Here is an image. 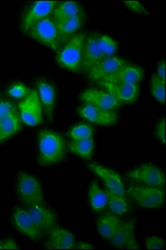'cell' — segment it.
Wrapping results in <instances>:
<instances>
[{"mask_svg": "<svg viewBox=\"0 0 166 250\" xmlns=\"http://www.w3.org/2000/svg\"><path fill=\"white\" fill-rule=\"evenodd\" d=\"M95 148V141L93 138L86 140H75L69 144V149L71 153L86 160L91 158L94 154Z\"/></svg>", "mask_w": 166, "mask_h": 250, "instance_id": "cell-27", "label": "cell"}, {"mask_svg": "<svg viewBox=\"0 0 166 250\" xmlns=\"http://www.w3.org/2000/svg\"><path fill=\"white\" fill-rule=\"evenodd\" d=\"M19 108L20 117L24 125L35 127L43 122V106L36 89L29 91L19 104Z\"/></svg>", "mask_w": 166, "mask_h": 250, "instance_id": "cell-6", "label": "cell"}, {"mask_svg": "<svg viewBox=\"0 0 166 250\" xmlns=\"http://www.w3.org/2000/svg\"><path fill=\"white\" fill-rule=\"evenodd\" d=\"M155 74L163 81H166V60L165 59L158 63Z\"/></svg>", "mask_w": 166, "mask_h": 250, "instance_id": "cell-37", "label": "cell"}, {"mask_svg": "<svg viewBox=\"0 0 166 250\" xmlns=\"http://www.w3.org/2000/svg\"><path fill=\"white\" fill-rule=\"evenodd\" d=\"M150 93L152 96L162 104H166V81L153 74L150 80Z\"/></svg>", "mask_w": 166, "mask_h": 250, "instance_id": "cell-28", "label": "cell"}, {"mask_svg": "<svg viewBox=\"0 0 166 250\" xmlns=\"http://www.w3.org/2000/svg\"><path fill=\"white\" fill-rule=\"evenodd\" d=\"M79 114L83 120L101 126H114L119 120V115L114 110H106L89 104L81 107Z\"/></svg>", "mask_w": 166, "mask_h": 250, "instance_id": "cell-12", "label": "cell"}, {"mask_svg": "<svg viewBox=\"0 0 166 250\" xmlns=\"http://www.w3.org/2000/svg\"><path fill=\"white\" fill-rule=\"evenodd\" d=\"M37 93L41 100L46 116L49 121L53 120L55 103H56V92L54 86L44 80H40L36 83Z\"/></svg>", "mask_w": 166, "mask_h": 250, "instance_id": "cell-19", "label": "cell"}, {"mask_svg": "<svg viewBox=\"0 0 166 250\" xmlns=\"http://www.w3.org/2000/svg\"><path fill=\"white\" fill-rule=\"evenodd\" d=\"M17 192L23 204L29 207L44 205L45 204L41 181L29 173L25 172L20 173Z\"/></svg>", "mask_w": 166, "mask_h": 250, "instance_id": "cell-4", "label": "cell"}, {"mask_svg": "<svg viewBox=\"0 0 166 250\" xmlns=\"http://www.w3.org/2000/svg\"><path fill=\"white\" fill-rule=\"evenodd\" d=\"M99 36L100 34L97 33H91L86 35L81 71L83 74H88V72L104 58L98 43Z\"/></svg>", "mask_w": 166, "mask_h": 250, "instance_id": "cell-13", "label": "cell"}, {"mask_svg": "<svg viewBox=\"0 0 166 250\" xmlns=\"http://www.w3.org/2000/svg\"><path fill=\"white\" fill-rule=\"evenodd\" d=\"M15 111H16L15 106L13 103L7 101V100L0 101V120Z\"/></svg>", "mask_w": 166, "mask_h": 250, "instance_id": "cell-35", "label": "cell"}, {"mask_svg": "<svg viewBox=\"0 0 166 250\" xmlns=\"http://www.w3.org/2000/svg\"><path fill=\"white\" fill-rule=\"evenodd\" d=\"M89 201L92 209L101 213L108 206V197L105 190H103L96 180L92 181L89 186Z\"/></svg>", "mask_w": 166, "mask_h": 250, "instance_id": "cell-24", "label": "cell"}, {"mask_svg": "<svg viewBox=\"0 0 166 250\" xmlns=\"http://www.w3.org/2000/svg\"><path fill=\"white\" fill-rule=\"evenodd\" d=\"M127 63L126 60L116 55L104 57L86 75L92 82H101L104 78L114 74Z\"/></svg>", "mask_w": 166, "mask_h": 250, "instance_id": "cell-11", "label": "cell"}, {"mask_svg": "<svg viewBox=\"0 0 166 250\" xmlns=\"http://www.w3.org/2000/svg\"><path fill=\"white\" fill-rule=\"evenodd\" d=\"M86 35L83 32H79L61 47L56 55L59 65L72 73L81 71Z\"/></svg>", "mask_w": 166, "mask_h": 250, "instance_id": "cell-2", "label": "cell"}, {"mask_svg": "<svg viewBox=\"0 0 166 250\" xmlns=\"http://www.w3.org/2000/svg\"><path fill=\"white\" fill-rule=\"evenodd\" d=\"M81 100L86 104L95 106L106 110H114L120 108L122 103L106 90L97 88H88L81 94Z\"/></svg>", "mask_w": 166, "mask_h": 250, "instance_id": "cell-10", "label": "cell"}, {"mask_svg": "<svg viewBox=\"0 0 166 250\" xmlns=\"http://www.w3.org/2000/svg\"><path fill=\"white\" fill-rule=\"evenodd\" d=\"M124 249H126V250H140L141 249L140 245L138 244L137 240H136L135 234H133L129 238V240L127 241V244H126Z\"/></svg>", "mask_w": 166, "mask_h": 250, "instance_id": "cell-38", "label": "cell"}, {"mask_svg": "<svg viewBox=\"0 0 166 250\" xmlns=\"http://www.w3.org/2000/svg\"><path fill=\"white\" fill-rule=\"evenodd\" d=\"M145 246L148 250H164L166 248V243L161 237L149 236L145 239Z\"/></svg>", "mask_w": 166, "mask_h": 250, "instance_id": "cell-32", "label": "cell"}, {"mask_svg": "<svg viewBox=\"0 0 166 250\" xmlns=\"http://www.w3.org/2000/svg\"><path fill=\"white\" fill-rule=\"evenodd\" d=\"M94 129L87 124H79L74 126L69 130V137L73 141L75 140H86L93 138Z\"/></svg>", "mask_w": 166, "mask_h": 250, "instance_id": "cell-29", "label": "cell"}, {"mask_svg": "<svg viewBox=\"0 0 166 250\" xmlns=\"http://www.w3.org/2000/svg\"><path fill=\"white\" fill-rule=\"evenodd\" d=\"M98 83L121 103L133 104L137 100L140 94V87L138 84H115L106 82Z\"/></svg>", "mask_w": 166, "mask_h": 250, "instance_id": "cell-18", "label": "cell"}, {"mask_svg": "<svg viewBox=\"0 0 166 250\" xmlns=\"http://www.w3.org/2000/svg\"><path fill=\"white\" fill-rule=\"evenodd\" d=\"M135 220L122 221L115 236L112 238L111 245L115 249H124L127 241L133 234H135Z\"/></svg>", "mask_w": 166, "mask_h": 250, "instance_id": "cell-25", "label": "cell"}, {"mask_svg": "<svg viewBox=\"0 0 166 250\" xmlns=\"http://www.w3.org/2000/svg\"><path fill=\"white\" fill-rule=\"evenodd\" d=\"M29 88L23 84L22 83H17L13 85L10 86L8 90V94L15 99H23L24 97L27 96V94H29Z\"/></svg>", "mask_w": 166, "mask_h": 250, "instance_id": "cell-31", "label": "cell"}, {"mask_svg": "<svg viewBox=\"0 0 166 250\" xmlns=\"http://www.w3.org/2000/svg\"><path fill=\"white\" fill-rule=\"evenodd\" d=\"M145 71L141 67L126 64L119 70L104 78L101 82L110 83L115 84H138L144 79Z\"/></svg>", "mask_w": 166, "mask_h": 250, "instance_id": "cell-14", "label": "cell"}, {"mask_svg": "<svg viewBox=\"0 0 166 250\" xmlns=\"http://www.w3.org/2000/svg\"><path fill=\"white\" fill-rule=\"evenodd\" d=\"M13 222L18 230L24 235L28 236L31 240L38 241L43 237V234L35 226L29 211L23 208H18L15 209Z\"/></svg>", "mask_w": 166, "mask_h": 250, "instance_id": "cell-17", "label": "cell"}, {"mask_svg": "<svg viewBox=\"0 0 166 250\" xmlns=\"http://www.w3.org/2000/svg\"><path fill=\"white\" fill-rule=\"evenodd\" d=\"M29 213L35 226L42 234L45 235L55 227L58 216L54 211L44 207V205L29 207Z\"/></svg>", "mask_w": 166, "mask_h": 250, "instance_id": "cell-15", "label": "cell"}, {"mask_svg": "<svg viewBox=\"0 0 166 250\" xmlns=\"http://www.w3.org/2000/svg\"><path fill=\"white\" fill-rule=\"evenodd\" d=\"M21 129V119L17 112H13L0 120V144L15 136Z\"/></svg>", "mask_w": 166, "mask_h": 250, "instance_id": "cell-22", "label": "cell"}, {"mask_svg": "<svg viewBox=\"0 0 166 250\" xmlns=\"http://www.w3.org/2000/svg\"><path fill=\"white\" fill-rule=\"evenodd\" d=\"M127 177L130 181L138 185L162 188L166 186V175L163 171L156 165L149 163L129 171Z\"/></svg>", "mask_w": 166, "mask_h": 250, "instance_id": "cell-7", "label": "cell"}, {"mask_svg": "<svg viewBox=\"0 0 166 250\" xmlns=\"http://www.w3.org/2000/svg\"><path fill=\"white\" fill-rule=\"evenodd\" d=\"M29 37L57 54L61 47L59 42L57 27L51 17L45 18L33 26L28 32Z\"/></svg>", "mask_w": 166, "mask_h": 250, "instance_id": "cell-5", "label": "cell"}, {"mask_svg": "<svg viewBox=\"0 0 166 250\" xmlns=\"http://www.w3.org/2000/svg\"><path fill=\"white\" fill-rule=\"evenodd\" d=\"M105 192L108 197V206L112 213L117 216H123L129 213L130 205L125 196L118 195L107 189Z\"/></svg>", "mask_w": 166, "mask_h": 250, "instance_id": "cell-26", "label": "cell"}, {"mask_svg": "<svg viewBox=\"0 0 166 250\" xmlns=\"http://www.w3.org/2000/svg\"><path fill=\"white\" fill-rule=\"evenodd\" d=\"M88 168L103 181L107 190L126 197L125 185L122 177L116 171L97 163L89 164Z\"/></svg>", "mask_w": 166, "mask_h": 250, "instance_id": "cell-9", "label": "cell"}, {"mask_svg": "<svg viewBox=\"0 0 166 250\" xmlns=\"http://www.w3.org/2000/svg\"><path fill=\"white\" fill-rule=\"evenodd\" d=\"M21 250V248L19 247L15 239H7L4 240H0V250Z\"/></svg>", "mask_w": 166, "mask_h": 250, "instance_id": "cell-36", "label": "cell"}, {"mask_svg": "<svg viewBox=\"0 0 166 250\" xmlns=\"http://www.w3.org/2000/svg\"><path fill=\"white\" fill-rule=\"evenodd\" d=\"M83 9L81 3L76 1H58L57 5L52 12V20L55 23L76 17L83 14Z\"/></svg>", "mask_w": 166, "mask_h": 250, "instance_id": "cell-21", "label": "cell"}, {"mask_svg": "<svg viewBox=\"0 0 166 250\" xmlns=\"http://www.w3.org/2000/svg\"><path fill=\"white\" fill-rule=\"evenodd\" d=\"M121 223L122 220L115 213H107L98 219V231L104 239L111 240L121 226Z\"/></svg>", "mask_w": 166, "mask_h": 250, "instance_id": "cell-23", "label": "cell"}, {"mask_svg": "<svg viewBox=\"0 0 166 250\" xmlns=\"http://www.w3.org/2000/svg\"><path fill=\"white\" fill-rule=\"evenodd\" d=\"M58 1L41 0L35 1L27 8L21 20V30L28 34L29 29L40 21L50 17L52 12L57 5Z\"/></svg>", "mask_w": 166, "mask_h": 250, "instance_id": "cell-8", "label": "cell"}, {"mask_svg": "<svg viewBox=\"0 0 166 250\" xmlns=\"http://www.w3.org/2000/svg\"><path fill=\"white\" fill-rule=\"evenodd\" d=\"M46 249L55 250H74L75 248V237L70 231L64 228L55 227L49 231Z\"/></svg>", "mask_w": 166, "mask_h": 250, "instance_id": "cell-16", "label": "cell"}, {"mask_svg": "<svg viewBox=\"0 0 166 250\" xmlns=\"http://www.w3.org/2000/svg\"><path fill=\"white\" fill-rule=\"evenodd\" d=\"M124 5L125 6L127 9L130 10L134 14L137 15H149V11L145 9V7L137 0H126L123 1Z\"/></svg>", "mask_w": 166, "mask_h": 250, "instance_id": "cell-33", "label": "cell"}, {"mask_svg": "<svg viewBox=\"0 0 166 250\" xmlns=\"http://www.w3.org/2000/svg\"><path fill=\"white\" fill-rule=\"evenodd\" d=\"M84 20L85 15L83 13L76 17L65 20L61 23H55L57 27L59 42L61 47H62L69 39L74 37L75 34L79 33L84 23Z\"/></svg>", "mask_w": 166, "mask_h": 250, "instance_id": "cell-20", "label": "cell"}, {"mask_svg": "<svg viewBox=\"0 0 166 250\" xmlns=\"http://www.w3.org/2000/svg\"><path fill=\"white\" fill-rule=\"evenodd\" d=\"M99 46L101 52L103 54L104 57H109L115 55V53L118 50V43L113 38L109 37L105 34H102L99 36L98 40Z\"/></svg>", "mask_w": 166, "mask_h": 250, "instance_id": "cell-30", "label": "cell"}, {"mask_svg": "<svg viewBox=\"0 0 166 250\" xmlns=\"http://www.w3.org/2000/svg\"><path fill=\"white\" fill-rule=\"evenodd\" d=\"M75 249L82 250H95V247H94V245H92L91 244H89V243L79 242L77 245H75Z\"/></svg>", "mask_w": 166, "mask_h": 250, "instance_id": "cell-39", "label": "cell"}, {"mask_svg": "<svg viewBox=\"0 0 166 250\" xmlns=\"http://www.w3.org/2000/svg\"><path fill=\"white\" fill-rule=\"evenodd\" d=\"M155 136L161 145H166V118H161L155 128Z\"/></svg>", "mask_w": 166, "mask_h": 250, "instance_id": "cell-34", "label": "cell"}, {"mask_svg": "<svg viewBox=\"0 0 166 250\" xmlns=\"http://www.w3.org/2000/svg\"><path fill=\"white\" fill-rule=\"evenodd\" d=\"M126 195L139 206L146 209L162 207L166 201L165 188L131 184L126 188Z\"/></svg>", "mask_w": 166, "mask_h": 250, "instance_id": "cell-3", "label": "cell"}, {"mask_svg": "<svg viewBox=\"0 0 166 250\" xmlns=\"http://www.w3.org/2000/svg\"><path fill=\"white\" fill-rule=\"evenodd\" d=\"M38 151L39 163L42 166L57 165L65 156V142L57 132L43 129L38 135Z\"/></svg>", "mask_w": 166, "mask_h": 250, "instance_id": "cell-1", "label": "cell"}]
</instances>
